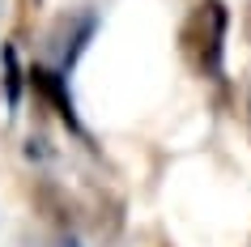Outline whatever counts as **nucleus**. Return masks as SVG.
Returning <instances> with one entry per match:
<instances>
[{
  "label": "nucleus",
  "mask_w": 251,
  "mask_h": 247,
  "mask_svg": "<svg viewBox=\"0 0 251 247\" xmlns=\"http://www.w3.org/2000/svg\"><path fill=\"white\" fill-rule=\"evenodd\" d=\"M55 247H81V243H77V239H64V243H55Z\"/></svg>",
  "instance_id": "nucleus-4"
},
{
  "label": "nucleus",
  "mask_w": 251,
  "mask_h": 247,
  "mask_svg": "<svg viewBox=\"0 0 251 247\" xmlns=\"http://www.w3.org/2000/svg\"><path fill=\"white\" fill-rule=\"evenodd\" d=\"M30 85H34V94H39L43 103H47V107L55 111V115H60V124H64L68 132H81L77 103H73V94H68V77H64V73L34 64V68H30Z\"/></svg>",
  "instance_id": "nucleus-2"
},
{
  "label": "nucleus",
  "mask_w": 251,
  "mask_h": 247,
  "mask_svg": "<svg viewBox=\"0 0 251 247\" xmlns=\"http://www.w3.org/2000/svg\"><path fill=\"white\" fill-rule=\"evenodd\" d=\"M226 30H230V13L222 0H204L192 9L183 26V52L192 55V64L204 77H222V55H226Z\"/></svg>",
  "instance_id": "nucleus-1"
},
{
  "label": "nucleus",
  "mask_w": 251,
  "mask_h": 247,
  "mask_svg": "<svg viewBox=\"0 0 251 247\" xmlns=\"http://www.w3.org/2000/svg\"><path fill=\"white\" fill-rule=\"evenodd\" d=\"M0 60H4V98H9V111L22 103V64H17L13 47H0Z\"/></svg>",
  "instance_id": "nucleus-3"
}]
</instances>
